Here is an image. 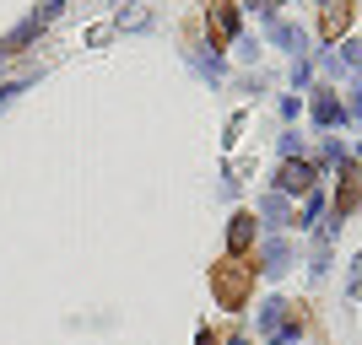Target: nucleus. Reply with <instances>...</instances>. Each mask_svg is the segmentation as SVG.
I'll return each mask as SVG.
<instances>
[{
  "label": "nucleus",
  "mask_w": 362,
  "mask_h": 345,
  "mask_svg": "<svg viewBox=\"0 0 362 345\" xmlns=\"http://www.w3.org/2000/svg\"><path fill=\"white\" fill-rule=\"evenodd\" d=\"M211 291L222 308H243L249 291H255V265H243V259H222L211 265Z\"/></svg>",
  "instance_id": "1"
},
{
  "label": "nucleus",
  "mask_w": 362,
  "mask_h": 345,
  "mask_svg": "<svg viewBox=\"0 0 362 345\" xmlns=\"http://www.w3.org/2000/svg\"><path fill=\"white\" fill-rule=\"evenodd\" d=\"M276 189H281V195H308V189H314V167L308 162H281V173H276Z\"/></svg>",
  "instance_id": "2"
},
{
  "label": "nucleus",
  "mask_w": 362,
  "mask_h": 345,
  "mask_svg": "<svg viewBox=\"0 0 362 345\" xmlns=\"http://www.w3.org/2000/svg\"><path fill=\"white\" fill-rule=\"evenodd\" d=\"M206 28H211L216 44H227V38L238 32V11H233L227 0H211V6H206Z\"/></svg>",
  "instance_id": "3"
},
{
  "label": "nucleus",
  "mask_w": 362,
  "mask_h": 345,
  "mask_svg": "<svg viewBox=\"0 0 362 345\" xmlns=\"http://www.w3.org/2000/svg\"><path fill=\"white\" fill-rule=\"evenodd\" d=\"M249 243H255V216L243 210V216H233V226H227V248H233V259H238Z\"/></svg>",
  "instance_id": "4"
},
{
  "label": "nucleus",
  "mask_w": 362,
  "mask_h": 345,
  "mask_svg": "<svg viewBox=\"0 0 362 345\" xmlns=\"http://www.w3.org/2000/svg\"><path fill=\"white\" fill-rule=\"evenodd\" d=\"M351 22V0H325V38H341V28Z\"/></svg>",
  "instance_id": "5"
},
{
  "label": "nucleus",
  "mask_w": 362,
  "mask_h": 345,
  "mask_svg": "<svg viewBox=\"0 0 362 345\" xmlns=\"http://www.w3.org/2000/svg\"><path fill=\"white\" fill-rule=\"evenodd\" d=\"M287 265H292V248H287V243H281V238L265 243V265H259V270H265V275H281Z\"/></svg>",
  "instance_id": "6"
},
{
  "label": "nucleus",
  "mask_w": 362,
  "mask_h": 345,
  "mask_svg": "<svg viewBox=\"0 0 362 345\" xmlns=\"http://www.w3.org/2000/svg\"><path fill=\"white\" fill-rule=\"evenodd\" d=\"M314 119L319 124H335V119H341V97H335V92H319V97H314Z\"/></svg>",
  "instance_id": "7"
},
{
  "label": "nucleus",
  "mask_w": 362,
  "mask_h": 345,
  "mask_svg": "<svg viewBox=\"0 0 362 345\" xmlns=\"http://www.w3.org/2000/svg\"><path fill=\"white\" fill-rule=\"evenodd\" d=\"M259 216H265L271 226H281V222H287V200H281V195H271L265 205H259Z\"/></svg>",
  "instance_id": "8"
},
{
  "label": "nucleus",
  "mask_w": 362,
  "mask_h": 345,
  "mask_svg": "<svg viewBox=\"0 0 362 345\" xmlns=\"http://www.w3.org/2000/svg\"><path fill=\"white\" fill-rule=\"evenodd\" d=\"M271 38H276V44H287V49H303V32H298V28H287V22H276Z\"/></svg>",
  "instance_id": "9"
},
{
  "label": "nucleus",
  "mask_w": 362,
  "mask_h": 345,
  "mask_svg": "<svg viewBox=\"0 0 362 345\" xmlns=\"http://www.w3.org/2000/svg\"><path fill=\"white\" fill-rule=\"evenodd\" d=\"M346 65H357V71H362V44H346Z\"/></svg>",
  "instance_id": "10"
},
{
  "label": "nucleus",
  "mask_w": 362,
  "mask_h": 345,
  "mask_svg": "<svg viewBox=\"0 0 362 345\" xmlns=\"http://www.w3.org/2000/svg\"><path fill=\"white\" fill-rule=\"evenodd\" d=\"M195 345H222V340H216V334H200V340Z\"/></svg>",
  "instance_id": "11"
}]
</instances>
